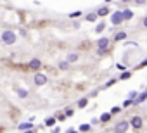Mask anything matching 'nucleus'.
<instances>
[{
  "label": "nucleus",
  "instance_id": "32",
  "mask_svg": "<svg viewBox=\"0 0 147 133\" xmlns=\"http://www.w3.org/2000/svg\"><path fill=\"white\" fill-rule=\"evenodd\" d=\"M106 2H111V0H106Z\"/></svg>",
  "mask_w": 147,
  "mask_h": 133
},
{
  "label": "nucleus",
  "instance_id": "18",
  "mask_svg": "<svg viewBox=\"0 0 147 133\" xmlns=\"http://www.w3.org/2000/svg\"><path fill=\"white\" fill-rule=\"evenodd\" d=\"M130 76H132V73H130V71H125V73L121 74V78H119V80H128Z\"/></svg>",
  "mask_w": 147,
  "mask_h": 133
},
{
  "label": "nucleus",
  "instance_id": "21",
  "mask_svg": "<svg viewBox=\"0 0 147 133\" xmlns=\"http://www.w3.org/2000/svg\"><path fill=\"white\" fill-rule=\"evenodd\" d=\"M90 130V124H81L80 126V131H88Z\"/></svg>",
  "mask_w": 147,
  "mask_h": 133
},
{
  "label": "nucleus",
  "instance_id": "30",
  "mask_svg": "<svg viewBox=\"0 0 147 133\" xmlns=\"http://www.w3.org/2000/svg\"><path fill=\"white\" fill-rule=\"evenodd\" d=\"M145 66H147V61H144V62L140 64V68H145Z\"/></svg>",
  "mask_w": 147,
  "mask_h": 133
},
{
  "label": "nucleus",
  "instance_id": "19",
  "mask_svg": "<svg viewBox=\"0 0 147 133\" xmlns=\"http://www.w3.org/2000/svg\"><path fill=\"white\" fill-rule=\"evenodd\" d=\"M104 28H106V24H104V23H100V24L95 28V31H97V33H100V31H104Z\"/></svg>",
  "mask_w": 147,
  "mask_h": 133
},
{
  "label": "nucleus",
  "instance_id": "14",
  "mask_svg": "<svg viewBox=\"0 0 147 133\" xmlns=\"http://www.w3.org/2000/svg\"><path fill=\"white\" fill-rule=\"evenodd\" d=\"M59 68H61V69H68V68H69V61H62V62L59 64Z\"/></svg>",
  "mask_w": 147,
  "mask_h": 133
},
{
  "label": "nucleus",
  "instance_id": "7",
  "mask_svg": "<svg viewBox=\"0 0 147 133\" xmlns=\"http://www.w3.org/2000/svg\"><path fill=\"white\" fill-rule=\"evenodd\" d=\"M28 66H30L31 69H38L40 66H42V62H40L38 59H33V61H30V64H28Z\"/></svg>",
  "mask_w": 147,
  "mask_h": 133
},
{
  "label": "nucleus",
  "instance_id": "16",
  "mask_svg": "<svg viewBox=\"0 0 147 133\" xmlns=\"http://www.w3.org/2000/svg\"><path fill=\"white\" fill-rule=\"evenodd\" d=\"M17 95L23 97V99H26L28 97V90H17Z\"/></svg>",
  "mask_w": 147,
  "mask_h": 133
},
{
  "label": "nucleus",
  "instance_id": "6",
  "mask_svg": "<svg viewBox=\"0 0 147 133\" xmlns=\"http://www.w3.org/2000/svg\"><path fill=\"white\" fill-rule=\"evenodd\" d=\"M135 130H138L140 126H142V118H138V116H135V118H132V123H130Z\"/></svg>",
  "mask_w": 147,
  "mask_h": 133
},
{
  "label": "nucleus",
  "instance_id": "17",
  "mask_svg": "<svg viewBox=\"0 0 147 133\" xmlns=\"http://www.w3.org/2000/svg\"><path fill=\"white\" fill-rule=\"evenodd\" d=\"M68 61H69V62H74V61H78V54H69Z\"/></svg>",
  "mask_w": 147,
  "mask_h": 133
},
{
  "label": "nucleus",
  "instance_id": "12",
  "mask_svg": "<svg viewBox=\"0 0 147 133\" xmlns=\"http://www.w3.org/2000/svg\"><path fill=\"white\" fill-rule=\"evenodd\" d=\"M125 38H127V33H125V31H121V33H118V35L114 36V40H118V41H121V40H125Z\"/></svg>",
  "mask_w": 147,
  "mask_h": 133
},
{
  "label": "nucleus",
  "instance_id": "11",
  "mask_svg": "<svg viewBox=\"0 0 147 133\" xmlns=\"http://www.w3.org/2000/svg\"><path fill=\"white\" fill-rule=\"evenodd\" d=\"M111 116H113L111 113H106V114H102V116H100V121H102V123H107V121L111 119Z\"/></svg>",
  "mask_w": 147,
  "mask_h": 133
},
{
  "label": "nucleus",
  "instance_id": "22",
  "mask_svg": "<svg viewBox=\"0 0 147 133\" xmlns=\"http://www.w3.org/2000/svg\"><path fill=\"white\" fill-rule=\"evenodd\" d=\"M133 104V99H130V100H125L123 102V107H128V105H132Z\"/></svg>",
  "mask_w": 147,
  "mask_h": 133
},
{
  "label": "nucleus",
  "instance_id": "31",
  "mask_svg": "<svg viewBox=\"0 0 147 133\" xmlns=\"http://www.w3.org/2000/svg\"><path fill=\"white\" fill-rule=\"evenodd\" d=\"M123 2H128V0H123Z\"/></svg>",
  "mask_w": 147,
  "mask_h": 133
},
{
  "label": "nucleus",
  "instance_id": "3",
  "mask_svg": "<svg viewBox=\"0 0 147 133\" xmlns=\"http://www.w3.org/2000/svg\"><path fill=\"white\" fill-rule=\"evenodd\" d=\"M111 21H113V24H119L121 21H125L123 19V12H119V11H116L113 16H111Z\"/></svg>",
  "mask_w": 147,
  "mask_h": 133
},
{
  "label": "nucleus",
  "instance_id": "24",
  "mask_svg": "<svg viewBox=\"0 0 147 133\" xmlns=\"http://www.w3.org/2000/svg\"><path fill=\"white\" fill-rule=\"evenodd\" d=\"M119 111H121L119 107H113V109H111V114H116V113H119Z\"/></svg>",
  "mask_w": 147,
  "mask_h": 133
},
{
  "label": "nucleus",
  "instance_id": "27",
  "mask_svg": "<svg viewBox=\"0 0 147 133\" xmlns=\"http://www.w3.org/2000/svg\"><path fill=\"white\" fill-rule=\"evenodd\" d=\"M78 16H81V12H80V11H78V12H73V14H71V17H78Z\"/></svg>",
  "mask_w": 147,
  "mask_h": 133
},
{
  "label": "nucleus",
  "instance_id": "4",
  "mask_svg": "<svg viewBox=\"0 0 147 133\" xmlns=\"http://www.w3.org/2000/svg\"><path fill=\"white\" fill-rule=\"evenodd\" d=\"M128 128H130V123L128 121H121V123H118L114 126V131H127Z\"/></svg>",
  "mask_w": 147,
  "mask_h": 133
},
{
  "label": "nucleus",
  "instance_id": "9",
  "mask_svg": "<svg viewBox=\"0 0 147 133\" xmlns=\"http://www.w3.org/2000/svg\"><path fill=\"white\" fill-rule=\"evenodd\" d=\"M132 17H133V12H132V11H128V9L123 11V19H125V21H127V19H132Z\"/></svg>",
  "mask_w": 147,
  "mask_h": 133
},
{
  "label": "nucleus",
  "instance_id": "28",
  "mask_svg": "<svg viewBox=\"0 0 147 133\" xmlns=\"http://www.w3.org/2000/svg\"><path fill=\"white\" fill-rule=\"evenodd\" d=\"M142 24H144V26H145V28H147V16H145V17H144V19H142Z\"/></svg>",
  "mask_w": 147,
  "mask_h": 133
},
{
  "label": "nucleus",
  "instance_id": "23",
  "mask_svg": "<svg viewBox=\"0 0 147 133\" xmlns=\"http://www.w3.org/2000/svg\"><path fill=\"white\" fill-rule=\"evenodd\" d=\"M97 16H99V14H88V16H87V19H88V21H95V17H97Z\"/></svg>",
  "mask_w": 147,
  "mask_h": 133
},
{
  "label": "nucleus",
  "instance_id": "5",
  "mask_svg": "<svg viewBox=\"0 0 147 133\" xmlns=\"http://www.w3.org/2000/svg\"><path fill=\"white\" fill-rule=\"evenodd\" d=\"M35 83L36 85H45L47 83V76L45 74H36L35 76Z\"/></svg>",
  "mask_w": 147,
  "mask_h": 133
},
{
  "label": "nucleus",
  "instance_id": "1",
  "mask_svg": "<svg viewBox=\"0 0 147 133\" xmlns=\"http://www.w3.org/2000/svg\"><path fill=\"white\" fill-rule=\"evenodd\" d=\"M2 41L5 43V45H12V43L16 41V35L12 31H4L2 33Z\"/></svg>",
  "mask_w": 147,
  "mask_h": 133
},
{
  "label": "nucleus",
  "instance_id": "20",
  "mask_svg": "<svg viewBox=\"0 0 147 133\" xmlns=\"http://www.w3.org/2000/svg\"><path fill=\"white\" fill-rule=\"evenodd\" d=\"M87 102H88L87 99H81V100L78 102V107H85V105H87Z\"/></svg>",
  "mask_w": 147,
  "mask_h": 133
},
{
  "label": "nucleus",
  "instance_id": "15",
  "mask_svg": "<svg viewBox=\"0 0 147 133\" xmlns=\"http://www.w3.org/2000/svg\"><path fill=\"white\" fill-rule=\"evenodd\" d=\"M54 123H55V118H47L45 119V124L47 126H54Z\"/></svg>",
  "mask_w": 147,
  "mask_h": 133
},
{
  "label": "nucleus",
  "instance_id": "10",
  "mask_svg": "<svg viewBox=\"0 0 147 133\" xmlns=\"http://www.w3.org/2000/svg\"><path fill=\"white\" fill-rule=\"evenodd\" d=\"M97 14H99V16H107V14H109V9H107V7H100V9L97 11Z\"/></svg>",
  "mask_w": 147,
  "mask_h": 133
},
{
  "label": "nucleus",
  "instance_id": "26",
  "mask_svg": "<svg viewBox=\"0 0 147 133\" xmlns=\"http://www.w3.org/2000/svg\"><path fill=\"white\" fill-rule=\"evenodd\" d=\"M147 0H135V4H138V5H142V4H145Z\"/></svg>",
  "mask_w": 147,
  "mask_h": 133
},
{
  "label": "nucleus",
  "instance_id": "25",
  "mask_svg": "<svg viewBox=\"0 0 147 133\" xmlns=\"http://www.w3.org/2000/svg\"><path fill=\"white\" fill-rule=\"evenodd\" d=\"M130 99L135 100V99H137V92H130Z\"/></svg>",
  "mask_w": 147,
  "mask_h": 133
},
{
  "label": "nucleus",
  "instance_id": "29",
  "mask_svg": "<svg viewBox=\"0 0 147 133\" xmlns=\"http://www.w3.org/2000/svg\"><path fill=\"white\" fill-rule=\"evenodd\" d=\"M114 83H116V80H111V81H107V85H106V86H111V85H114Z\"/></svg>",
  "mask_w": 147,
  "mask_h": 133
},
{
  "label": "nucleus",
  "instance_id": "13",
  "mask_svg": "<svg viewBox=\"0 0 147 133\" xmlns=\"http://www.w3.org/2000/svg\"><path fill=\"white\" fill-rule=\"evenodd\" d=\"M33 124L31 123H24V124H19V130H31Z\"/></svg>",
  "mask_w": 147,
  "mask_h": 133
},
{
  "label": "nucleus",
  "instance_id": "8",
  "mask_svg": "<svg viewBox=\"0 0 147 133\" xmlns=\"http://www.w3.org/2000/svg\"><path fill=\"white\" fill-rule=\"evenodd\" d=\"M145 99H147V92H144L142 95H138V97H137V99L133 100V104H140V102H144Z\"/></svg>",
  "mask_w": 147,
  "mask_h": 133
},
{
  "label": "nucleus",
  "instance_id": "2",
  "mask_svg": "<svg viewBox=\"0 0 147 133\" xmlns=\"http://www.w3.org/2000/svg\"><path fill=\"white\" fill-rule=\"evenodd\" d=\"M97 47H99V54H104V52H106V49L109 47V38H99Z\"/></svg>",
  "mask_w": 147,
  "mask_h": 133
}]
</instances>
